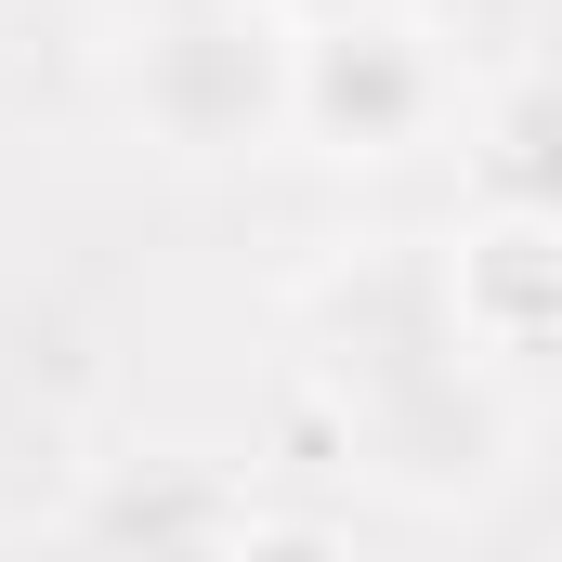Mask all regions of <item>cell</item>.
I'll list each match as a JSON object with an SVG mask.
<instances>
[{"mask_svg":"<svg viewBox=\"0 0 562 562\" xmlns=\"http://www.w3.org/2000/svg\"><path fill=\"white\" fill-rule=\"evenodd\" d=\"M132 105L183 157H236L288 132V13L276 0H223V13H170L132 53Z\"/></svg>","mask_w":562,"mask_h":562,"instance_id":"1","label":"cell"},{"mask_svg":"<svg viewBox=\"0 0 562 562\" xmlns=\"http://www.w3.org/2000/svg\"><path fill=\"white\" fill-rule=\"evenodd\" d=\"M445 288V327L484 340V353H550V210H497Z\"/></svg>","mask_w":562,"mask_h":562,"instance_id":"4","label":"cell"},{"mask_svg":"<svg viewBox=\"0 0 562 562\" xmlns=\"http://www.w3.org/2000/svg\"><path fill=\"white\" fill-rule=\"evenodd\" d=\"M367 458H380L406 497H471V484H497V458H510V406H497L458 353L380 367V380H367Z\"/></svg>","mask_w":562,"mask_h":562,"instance_id":"3","label":"cell"},{"mask_svg":"<svg viewBox=\"0 0 562 562\" xmlns=\"http://www.w3.org/2000/svg\"><path fill=\"white\" fill-rule=\"evenodd\" d=\"M431 105H445V66L393 0L288 26V132H314L327 157H406L431 132Z\"/></svg>","mask_w":562,"mask_h":562,"instance_id":"2","label":"cell"},{"mask_svg":"<svg viewBox=\"0 0 562 562\" xmlns=\"http://www.w3.org/2000/svg\"><path fill=\"white\" fill-rule=\"evenodd\" d=\"M223 537H236V524H223L196 484H170L157 510H132V524H119V550H105V562H223Z\"/></svg>","mask_w":562,"mask_h":562,"instance_id":"5","label":"cell"},{"mask_svg":"<svg viewBox=\"0 0 562 562\" xmlns=\"http://www.w3.org/2000/svg\"><path fill=\"white\" fill-rule=\"evenodd\" d=\"M119 13H144V26H170V13H223V0H119Z\"/></svg>","mask_w":562,"mask_h":562,"instance_id":"7","label":"cell"},{"mask_svg":"<svg viewBox=\"0 0 562 562\" xmlns=\"http://www.w3.org/2000/svg\"><path fill=\"white\" fill-rule=\"evenodd\" d=\"M223 562H340L314 524H249V537H223Z\"/></svg>","mask_w":562,"mask_h":562,"instance_id":"6","label":"cell"}]
</instances>
